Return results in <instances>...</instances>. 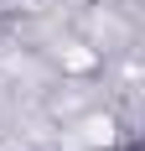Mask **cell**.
<instances>
[{
	"label": "cell",
	"mask_w": 145,
	"mask_h": 151,
	"mask_svg": "<svg viewBox=\"0 0 145 151\" xmlns=\"http://www.w3.org/2000/svg\"><path fill=\"white\" fill-rule=\"evenodd\" d=\"M119 151H145V141L135 136V141H124V146H119Z\"/></svg>",
	"instance_id": "6da1fadb"
}]
</instances>
